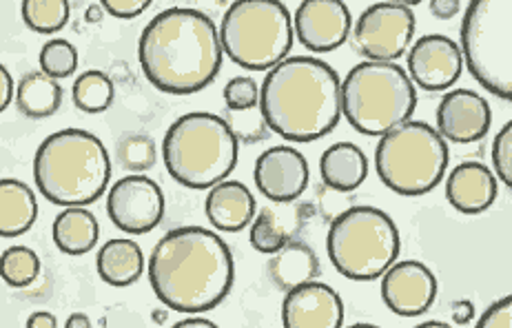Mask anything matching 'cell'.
Instances as JSON below:
<instances>
[{
	"instance_id": "cell-14",
	"label": "cell",
	"mask_w": 512,
	"mask_h": 328,
	"mask_svg": "<svg viewBox=\"0 0 512 328\" xmlns=\"http://www.w3.org/2000/svg\"><path fill=\"white\" fill-rule=\"evenodd\" d=\"M353 18L340 0H304L293 18V32L302 47L329 54L351 36Z\"/></svg>"
},
{
	"instance_id": "cell-4",
	"label": "cell",
	"mask_w": 512,
	"mask_h": 328,
	"mask_svg": "<svg viewBox=\"0 0 512 328\" xmlns=\"http://www.w3.org/2000/svg\"><path fill=\"white\" fill-rule=\"evenodd\" d=\"M34 180L58 207H87L102 198L111 180V160L102 140L85 129H63L38 147Z\"/></svg>"
},
{
	"instance_id": "cell-2",
	"label": "cell",
	"mask_w": 512,
	"mask_h": 328,
	"mask_svg": "<svg viewBox=\"0 0 512 328\" xmlns=\"http://www.w3.org/2000/svg\"><path fill=\"white\" fill-rule=\"evenodd\" d=\"M147 271L158 300L178 313L215 309L235 278L231 249L220 235L202 227H180L160 238Z\"/></svg>"
},
{
	"instance_id": "cell-12",
	"label": "cell",
	"mask_w": 512,
	"mask_h": 328,
	"mask_svg": "<svg viewBox=\"0 0 512 328\" xmlns=\"http://www.w3.org/2000/svg\"><path fill=\"white\" fill-rule=\"evenodd\" d=\"M107 213L120 231L145 235L165 218V193L156 180L131 173L109 189Z\"/></svg>"
},
{
	"instance_id": "cell-38",
	"label": "cell",
	"mask_w": 512,
	"mask_h": 328,
	"mask_svg": "<svg viewBox=\"0 0 512 328\" xmlns=\"http://www.w3.org/2000/svg\"><path fill=\"white\" fill-rule=\"evenodd\" d=\"M430 14L439 20H448L462 12V3L459 0H430L428 3Z\"/></svg>"
},
{
	"instance_id": "cell-20",
	"label": "cell",
	"mask_w": 512,
	"mask_h": 328,
	"mask_svg": "<svg viewBox=\"0 0 512 328\" xmlns=\"http://www.w3.org/2000/svg\"><path fill=\"white\" fill-rule=\"evenodd\" d=\"M204 213L218 231L238 233L247 229L255 215L253 193L238 180H224L209 189Z\"/></svg>"
},
{
	"instance_id": "cell-23",
	"label": "cell",
	"mask_w": 512,
	"mask_h": 328,
	"mask_svg": "<svg viewBox=\"0 0 512 328\" xmlns=\"http://www.w3.org/2000/svg\"><path fill=\"white\" fill-rule=\"evenodd\" d=\"M98 273L100 278L111 286H131L136 284L145 273V253L140 244L133 240H109L98 251Z\"/></svg>"
},
{
	"instance_id": "cell-1",
	"label": "cell",
	"mask_w": 512,
	"mask_h": 328,
	"mask_svg": "<svg viewBox=\"0 0 512 328\" xmlns=\"http://www.w3.org/2000/svg\"><path fill=\"white\" fill-rule=\"evenodd\" d=\"M138 63L151 85L165 94H196L220 74L218 27L200 9L169 7L142 29Z\"/></svg>"
},
{
	"instance_id": "cell-27",
	"label": "cell",
	"mask_w": 512,
	"mask_h": 328,
	"mask_svg": "<svg viewBox=\"0 0 512 328\" xmlns=\"http://www.w3.org/2000/svg\"><path fill=\"white\" fill-rule=\"evenodd\" d=\"M114 96V80L100 69L85 71L83 76L76 78L74 87H71L74 105L80 111H85V114H102V111H107L111 102H114Z\"/></svg>"
},
{
	"instance_id": "cell-29",
	"label": "cell",
	"mask_w": 512,
	"mask_h": 328,
	"mask_svg": "<svg viewBox=\"0 0 512 328\" xmlns=\"http://www.w3.org/2000/svg\"><path fill=\"white\" fill-rule=\"evenodd\" d=\"M25 25L38 34H56L67 25L69 3L67 0H25L20 5Z\"/></svg>"
},
{
	"instance_id": "cell-19",
	"label": "cell",
	"mask_w": 512,
	"mask_h": 328,
	"mask_svg": "<svg viewBox=\"0 0 512 328\" xmlns=\"http://www.w3.org/2000/svg\"><path fill=\"white\" fill-rule=\"evenodd\" d=\"M499 184L495 173L481 162H464L448 173L446 200L459 213L477 215L493 207Z\"/></svg>"
},
{
	"instance_id": "cell-7",
	"label": "cell",
	"mask_w": 512,
	"mask_h": 328,
	"mask_svg": "<svg viewBox=\"0 0 512 328\" xmlns=\"http://www.w3.org/2000/svg\"><path fill=\"white\" fill-rule=\"evenodd\" d=\"M399 231L391 215L375 207H351L326 235L329 260L346 280L371 282L397 262Z\"/></svg>"
},
{
	"instance_id": "cell-41",
	"label": "cell",
	"mask_w": 512,
	"mask_h": 328,
	"mask_svg": "<svg viewBox=\"0 0 512 328\" xmlns=\"http://www.w3.org/2000/svg\"><path fill=\"white\" fill-rule=\"evenodd\" d=\"M25 328H58V322H56V317L51 315V313L38 311V313L29 315Z\"/></svg>"
},
{
	"instance_id": "cell-26",
	"label": "cell",
	"mask_w": 512,
	"mask_h": 328,
	"mask_svg": "<svg viewBox=\"0 0 512 328\" xmlns=\"http://www.w3.org/2000/svg\"><path fill=\"white\" fill-rule=\"evenodd\" d=\"M56 246L67 255H85L94 249L100 235L96 215L87 207H69L58 213L51 227Z\"/></svg>"
},
{
	"instance_id": "cell-5",
	"label": "cell",
	"mask_w": 512,
	"mask_h": 328,
	"mask_svg": "<svg viewBox=\"0 0 512 328\" xmlns=\"http://www.w3.org/2000/svg\"><path fill=\"white\" fill-rule=\"evenodd\" d=\"M238 138L227 122L207 111L180 116L162 140L169 176L187 189H211L231 176L238 164Z\"/></svg>"
},
{
	"instance_id": "cell-10",
	"label": "cell",
	"mask_w": 512,
	"mask_h": 328,
	"mask_svg": "<svg viewBox=\"0 0 512 328\" xmlns=\"http://www.w3.org/2000/svg\"><path fill=\"white\" fill-rule=\"evenodd\" d=\"M462 60L481 87L512 100V3L475 0L464 12Z\"/></svg>"
},
{
	"instance_id": "cell-24",
	"label": "cell",
	"mask_w": 512,
	"mask_h": 328,
	"mask_svg": "<svg viewBox=\"0 0 512 328\" xmlns=\"http://www.w3.org/2000/svg\"><path fill=\"white\" fill-rule=\"evenodd\" d=\"M38 202L25 182L0 180V238H18L36 224Z\"/></svg>"
},
{
	"instance_id": "cell-36",
	"label": "cell",
	"mask_w": 512,
	"mask_h": 328,
	"mask_svg": "<svg viewBox=\"0 0 512 328\" xmlns=\"http://www.w3.org/2000/svg\"><path fill=\"white\" fill-rule=\"evenodd\" d=\"M475 328H512V297L506 295L490 304Z\"/></svg>"
},
{
	"instance_id": "cell-39",
	"label": "cell",
	"mask_w": 512,
	"mask_h": 328,
	"mask_svg": "<svg viewBox=\"0 0 512 328\" xmlns=\"http://www.w3.org/2000/svg\"><path fill=\"white\" fill-rule=\"evenodd\" d=\"M12 100H14V78L5 65H0V114L9 107V102Z\"/></svg>"
},
{
	"instance_id": "cell-31",
	"label": "cell",
	"mask_w": 512,
	"mask_h": 328,
	"mask_svg": "<svg viewBox=\"0 0 512 328\" xmlns=\"http://www.w3.org/2000/svg\"><path fill=\"white\" fill-rule=\"evenodd\" d=\"M158 149L156 142L147 133H129L118 142V160L127 171L142 176V171H149L156 164Z\"/></svg>"
},
{
	"instance_id": "cell-11",
	"label": "cell",
	"mask_w": 512,
	"mask_h": 328,
	"mask_svg": "<svg viewBox=\"0 0 512 328\" xmlns=\"http://www.w3.org/2000/svg\"><path fill=\"white\" fill-rule=\"evenodd\" d=\"M415 34L413 9L402 3H375L366 7L351 27V43L355 54L371 63H395L402 58Z\"/></svg>"
},
{
	"instance_id": "cell-33",
	"label": "cell",
	"mask_w": 512,
	"mask_h": 328,
	"mask_svg": "<svg viewBox=\"0 0 512 328\" xmlns=\"http://www.w3.org/2000/svg\"><path fill=\"white\" fill-rule=\"evenodd\" d=\"M222 96L227 109L233 111V114H240V111H249L258 107L260 87L258 82L249 76H235L227 82V85H224Z\"/></svg>"
},
{
	"instance_id": "cell-22",
	"label": "cell",
	"mask_w": 512,
	"mask_h": 328,
	"mask_svg": "<svg viewBox=\"0 0 512 328\" xmlns=\"http://www.w3.org/2000/svg\"><path fill=\"white\" fill-rule=\"evenodd\" d=\"M269 278L280 291H293L320 278V260L306 242L291 240L269 260Z\"/></svg>"
},
{
	"instance_id": "cell-15",
	"label": "cell",
	"mask_w": 512,
	"mask_h": 328,
	"mask_svg": "<svg viewBox=\"0 0 512 328\" xmlns=\"http://www.w3.org/2000/svg\"><path fill=\"white\" fill-rule=\"evenodd\" d=\"M437 278L417 260L395 262L382 275V300L399 317H417L433 306Z\"/></svg>"
},
{
	"instance_id": "cell-40",
	"label": "cell",
	"mask_w": 512,
	"mask_h": 328,
	"mask_svg": "<svg viewBox=\"0 0 512 328\" xmlns=\"http://www.w3.org/2000/svg\"><path fill=\"white\" fill-rule=\"evenodd\" d=\"M450 313H453L455 324H462L464 326V324H468L475 317V306H473V302L462 300V302H455L453 304V309H450Z\"/></svg>"
},
{
	"instance_id": "cell-21",
	"label": "cell",
	"mask_w": 512,
	"mask_h": 328,
	"mask_svg": "<svg viewBox=\"0 0 512 328\" xmlns=\"http://www.w3.org/2000/svg\"><path fill=\"white\" fill-rule=\"evenodd\" d=\"M320 176L326 187L333 191H355L368 176L364 151L353 142H335L322 153Z\"/></svg>"
},
{
	"instance_id": "cell-43",
	"label": "cell",
	"mask_w": 512,
	"mask_h": 328,
	"mask_svg": "<svg viewBox=\"0 0 512 328\" xmlns=\"http://www.w3.org/2000/svg\"><path fill=\"white\" fill-rule=\"evenodd\" d=\"M65 328H91L89 315H85V313H74V315H71L69 320H67Z\"/></svg>"
},
{
	"instance_id": "cell-6",
	"label": "cell",
	"mask_w": 512,
	"mask_h": 328,
	"mask_svg": "<svg viewBox=\"0 0 512 328\" xmlns=\"http://www.w3.org/2000/svg\"><path fill=\"white\" fill-rule=\"evenodd\" d=\"M342 116L364 136H386L413 118L417 91L395 63H364L348 71L340 87Z\"/></svg>"
},
{
	"instance_id": "cell-30",
	"label": "cell",
	"mask_w": 512,
	"mask_h": 328,
	"mask_svg": "<svg viewBox=\"0 0 512 328\" xmlns=\"http://www.w3.org/2000/svg\"><path fill=\"white\" fill-rule=\"evenodd\" d=\"M249 242L258 253L275 255L291 242V233L286 231L282 220L278 218V213H275L271 207H264L251 222Z\"/></svg>"
},
{
	"instance_id": "cell-37",
	"label": "cell",
	"mask_w": 512,
	"mask_h": 328,
	"mask_svg": "<svg viewBox=\"0 0 512 328\" xmlns=\"http://www.w3.org/2000/svg\"><path fill=\"white\" fill-rule=\"evenodd\" d=\"M151 0H102L100 7L114 18H136L149 9Z\"/></svg>"
},
{
	"instance_id": "cell-46",
	"label": "cell",
	"mask_w": 512,
	"mask_h": 328,
	"mask_svg": "<svg viewBox=\"0 0 512 328\" xmlns=\"http://www.w3.org/2000/svg\"><path fill=\"white\" fill-rule=\"evenodd\" d=\"M348 328H380V326H373V324H353V326H348Z\"/></svg>"
},
{
	"instance_id": "cell-44",
	"label": "cell",
	"mask_w": 512,
	"mask_h": 328,
	"mask_svg": "<svg viewBox=\"0 0 512 328\" xmlns=\"http://www.w3.org/2000/svg\"><path fill=\"white\" fill-rule=\"evenodd\" d=\"M100 5H91L89 9H87V20H100V16H102V12H100Z\"/></svg>"
},
{
	"instance_id": "cell-8",
	"label": "cell",
	"mask_w": 512,
	"mask_h": 328,
	"mask_svg": "<svg viewBox=\"0 0 512 328\" xmlns=\"http://www.w3.org/2000/svg\"><path fill=\"white\" fill-rule=\"evenodd\" d=\"M218 36L222 54L235 65L271 71L291 51V14L278 0H238L224 12Z\"/></svg>"
},
{
	"instance_id": "cell-13",
	"label": "cell",
	"mask_w": 512,
	"mask_h": 328,
	"mask_svg": "<svg viewBox=\"0 0 512 328\" xmlns=\"http://www.w3.org/2000/svg\"><path fill=\"white\" fill-rule=\"evenodd\" d=\"M464 60L455 40L428 34L408 51V78L424 91H446L462 78Z\"/></svg>"
},
{
	"instance_id": "cell-32",
	"label": "cell",
	"mask_w": 512,
	"mask_h": 328,
	"mask_svg": "<svg viewBox=\"0 0 512 328\" xmlns=\"http://www.w3.org/2000/svg\"><path fill=\"white\" fill-rule=\"evenodd\" d=\"M40 71L54 80H65L74 74L78 67L76 47L63 38H54L40 49Z\"/></svg>"
},
{
	"instance_id": "cell-42",
	"label": "cell",
	"mask_w": 512,
	"mask_h": 328,
	"mask_svg": "<svg viewBox=\"0 0 512 328\" xmlns=\"http://www.w3.org/2000/svg\"><path fill=\"white\" fill-rule=\"evenodd\" d=\"M171 328H220V326L213 324L211 320H204V317H187V320L173 324Z\"/></svg>"
},
{
	"instance_id": "cell-34",
	"label": "cell",
	"mask_w": 512,
	"mask_h": 328,
	"mask_svg": "<svg viewBox=\"0 0 512 328\" xmlns=\"http://www.w3.org/2000/svg\"><path fill=\"white\" fill-rule=\"evenodd\" d=\"M493 167L506 187H512V122H506L493 142Z\"/></svg>"
},
{
	"instance_id": "cell-3",
	"label": "cell",
	"mask_w": 512,
	"mask_h": 328,
	"mask_svg": "<svg viewBox=\"0 0 512 328\" xmlns=\"http://www.w3.org/2000/svg\"><path fill=\"white\" fill-rule=\"evenodd\" d=\"M342 80L324 60L293 56L275 65L260 87L258 109L266 129L291 142H313L342 118Z\"/></svg>"
},
{
	"instance_id": "cell-28",
	"label": "cell",
	"mask_w": 512,
	"mask_h": 328,
	"mask_svg": "<svg viewBox=\"0 0 512 328\" xmlns=\"http://www.w3.org/2000/svg\"><path fill=\"white\" fill-rule=\"evenodd\" d=\"M40 273V258L36 251L29 246H9L0 255V280L5 284L14 286V289H23L29 286Z\"/></svg>"
},
{
	"instance_id": "cell-18",
	"label": "cell",
	"mask_w": 512,
	"mask_h": 328,
	"mask_svg": "<svg viewBox=\"0 0 512 328\" xmlns=\"http://www.w3.org/2000/svg\"><path fill=\"white\" fill-rule=\"evenodd\" d=\"M282 324L284 328H342V297L329 284H302L284 295Z\"/></svg>"
},
{
	"instance_id": "cell-45",
	"label": "cell",
	"mask_w": 512,
	"mask_h": 328,
	"mask_svg": "<svg viewBox=\"0 0 512 328\" xmlns=\"http://www.w3.org/2000/svg\"><path fill=\"white\" fill-rule=\"evenodd\" d=\"M415 328H450V326H448V324H444V322L430 320V322H424V324H417Z\"/></svg>"
},
{
	"instance_id": "cell-25",
	"label": "cell",
	"mask_w": 512,
	"mask_h": 328,
	"mask_svg": "<svg viewBox=\"0 0 512 328\" xmlns=\"http://www.w3.org/2000/svg\"><path fill=\"white\" fill-rule=\"evenodd\" d=\"M14 102L25 118H49L63 105V87L58 80L45 76L43 71H29L18 80Z\"/></svg>"
},
{
	"instance_id": "cell-9",
	"label": "cell",
	"mask_w": 512,
	"mask_h": 328,
	"mask_svg": "<svg viewBox=\"0 0 512 328\" xmlns=\"http://www.w3.org/2000/svg\"><path fill=\"white\" fill-rule=\"evenodd\" d=\"M448 145L439 133L419 120H408L382 136L375 149V171L399 196H424L444 180Z\"/></svg>"
},
{
	"instance_id": "cell-17",
	"label": "cell",
	"mask_w": 512,
	"mask_h": 328,
	"mask_svg": "<svg viewBox=\"0 0 512 328\" xmlns=\"http://www.w3.org/2000/svg\"><path fill=\"white\" fill-rule=\"evenodd\" d=\"M437 133L444 140L468 145V142L481 140L493 122L488 100L479 96L473 89H455L439 100L435 111Z\"/></svg>"
},
{
	"instance_id": "cell-35",
	"label": "cell",
	"mask_w": 512,
	"mask_h": 328,
	"mask_svg": "<svg viewBox=\"0 0 512 328\" xmlns=\"http://www.w3.org/2000/svg\"><path fill=\"white\" fill-rule=\"evenodd\" d=\"M229 125V129L233 131V136L238 138V142L240 140H244V142H258V140H262L264 136H266V125H264V120H262V114H260V109L255 107V109H251L249 111V118L244 116V111H240V114H233L231 111V118L229 120H224Z\"/></svg>"
},
{
	"instance_id": "cell-16",
	"label": "cell",
	"mask_w": 512,
	"mask_h": 328,
	"mask_svg": "<svg viewBox=\"0 0 512 328\" xmlns=\"http://www.w3.org/2000/svg\"><path fill=\"white\" fill-rule=\"evenodd\" d=\"M255 187L271 202H293L309 184V162L293 147H271L255 160Z\"/></svg>"
}]
</instances>
